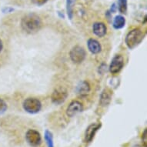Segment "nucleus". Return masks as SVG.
<instances>
[{
	"instance_id": "4",
	"label": "nucleus",
	"mask_w": 147,
	"mask_h": 147,
	"mask_svg": "<svg viewBox=\"0 0 147 147\" xmlns=\"http://www.w3.org/2000/svg\"><path fill=\"white\" fill-rule=\"evenodd\" d=\"M86 53L82 47L80 46H74L71 49L69 53V56L71 60L73 63L76 64H80L82 63L86 59Z\"/></svg>"
},
{
	"instance_id": "23",
	"label": "nucleus",
	"mask_w": 147,
	"mask_h": 147,
	"mask_svg": "<svg viewBox=\"0 0 147 147\" xmlns=\"http://www.w3.org/2000/svg\"><path fill=\"white\" fill-rule=\"evenodd\" d=\"M86 2H88V3H92V2H93V1H95V0H86Z\"/></svg>"
},
{
	"instance_id": "21",
	"label": "nucleus",
	"mask_w": 147,
	"mask_h": 147,
	"mask_svg": "<svg viewBox=\"0 0 147 147\" xmlns=\"http://www.w3.org/2000/svg\"><path fill=\"white\" fill-rule=\"evenodd\" d=\"M3 41L1 40V39H0V53L2 52V50H3Z\"/></svg>"
},
{
	"instance_id": "22",
	"label": "nucleus",
	"mask_w": 147,
	"mask_h": 147,
	"mask_svg": "<svg viewBox=\"0 0 147 147\" xmlns=\"http://www.w3.org/2000/svg\"><path fill=\"white\" fill-rule=\"evenodd\" d=\"M115 5H116L115 4H113V9H114V8H116V6H115ZM114 11H115V10H112V9H111V12H113Z\"/></svg>"
},
{
	"instance_id": "18",
	"label": "nucleus",
	"mask_w": 147,
	"mask_h": 147,
	"mask_svg": "<svg viewBox=\"0 0 147 147\" xmlns=\"http://www.w3.org/2000/svg\"><path fill=\"white\" fill-rule=\"evenodd\" d=\"M7 109V104L3 99L0 98V113H5Z\"/></svg>"
},
{
	"instance_id": "7",
	"label": "nucleus",
	"mask_w": 147,
	"mask_h": 147,
	"mask_svg": "<svg viewBox=\"0 0 147 147\" xmlns=\"http://www.w3.org/2000/svg\"><path fill=\"white\" fill-rule=\"evenodd\" d=\"M102 125L100 123H95L89 125L87 127L86 130L84 134V141L86 143H89L94 139L96 133L98 132L99 129L101 128Z\"/></svg>"
},
{
	"instance_id": "6",
	"label": "nucleus",
	"mask_w": 147,
	"mask_h": 147,
	"mask_svg": "<svg viewBox=\"0 0 147 147\" xmlns=\"http://www.w3.org/2000/svg\"><path fill=\"white\" fill-rule=\"evenodd\" d=\"M124 65V59L120 55H116L113 58L109 70L112 74H117L122 70Z\"/></svg>"
},
{
	"instance_id": "11",
	"label": "nucleus",
	"mask_w": 147,
	"mask_h": 147,
	"mask_svg": "<svg viewBox=\"0 0 147 147\" xmlns=\"http://www.w3.org/2000/svg\"><path fill=\"white\" fill-rule=\"evenodd\" d=\"M112 92L109 89H104L100 95V99H99V104L101 106H107L110 103L112 99Z\"/></svg>"
},
{
	"instance_id": "14",
	"label": "nucleus",
	"mask_w": 147,
	"mask_h": 147,
	"mask_svg": "<svg viewBox=\"0 0 147 147\" xmlns=\"http://www.w3.org/2000/svg\"><path fill=\"white\" fill-rule=\"evenodd\" d=\"M125 19L121 15L116 16L113 20V26L114 27V29H123V27L125 26Z\"/></svg>"
},
{
	"instance_id": "9",
	"label": "nucleus",
	"mask_w": 147,
	"mask_h": 147,
	"mask_svg": "<svg viewBox=\"0 0 147 147\" xmlns=\"http://www.w3.org/2000/svg\"><path fill=\"white\" fill-rule=\"evenodd\" d=\"M83 110V106L80 101L73 100L71 102L66 109V114L69 117H73Z\"/></svg>"
},
{
	"instance_id": "20",
	"label": "nucleus",
	"mask_w": 147,
	"mask_h": 147,
	"mask_svg": "<svg viewBox=\"0 0 147 147\" xmlns=\"http://www.w3.org/2000/svg\"><path fill=\"white\" fill-rule=\"evenodd\" d=\"M142 142H143V144H144L145 147H147V130L146 129H145L143 133H142Z\"/></svg>"
},
{
	"instance_id": "2",
	"label": "nucleus",
	"mask_w": 147,
	"mask_h": 147,
	"mask_svg": "<svg viewBox=\"0 0 147 147\" xmlns=\"http://www.w3.org/2000/svg\"><path fill=\"white\" fill-rule=\"evenodd\" d=\"M143 37H144V34L142 30L136 28L128 32L125 36V42L128 48L129 49H133L142 41Z\"/></svg>"
},
{
	"instance_id": "15",
	"label": "nucleus",
	"mask_w": 147,
	"mask_h": 147,
	"mask_svg": "<svg viewBox=\"0 0 147 147\" xmlns=\"http://www.w3.org/2000/svg\"><path fill=\"white\" fill-rule=\"evenodd\" d=\"M76 0H66V12L69 20L73 17V6L75 5Z\"/></svg>"
},
{
	"instance_id": "12",
	"label": "nucleus",
	"mask_w": 147,
	"mask_h": 147,
	"mask_svg": "<svg viewBox=\"0 0 147 147\" xmlns=\"http://www.w3.org/2000/svg\"><path fill=\"white\" fill-rule=\"evenodd\" d=\"M92 30L95 35L98 37H103L107 32L106 26L102 22H95L92 26Z\"/></svg>"
},
{
	"instance_id": "16",
	"label": "nucleus",
	"mask_w": 147,
	"mask_h": 147,
	"mask_svg": "<svg viewBox=\"0 0 147 147\" xmlns=\"http://www.w3.org/2000/svg\"><path fill=\"white\" fill-rule=\"evenodd\" d=\"M44 138H45V140H46L47 147H54L53 133H51L50 131L46 130L45 135H44Z\"/></svg>"
},
{
	"instance_id": "17",
	"label": "nucleus",
	"mask_w": 147,
	"mask_h": 147,
	"mask_svg": "<svg viewBox=\"0 0 147 147\" xmlns=\"http://www.w3.org/2000/svg\"><path fill=\"white\" fill-rule=\"evenodd\" d=\"M118 9L122 14L127 12V0H118Z\"/></svg>"
},
{
	"instance_id": "19",
	"label": "nucleus",
	"mask_w": 147,
	"mask_h": 147,
	"mask_svg": "<svg viewBox=\"0 0 147 147\" xmlns=\"http://www.w3.org/2000/svg\"><path fill=\"white\" fill-rule=\"evenodd\" d=\"M48 0H32V2L33 4L36 5H42L45 3H47Z\"/></svg>"
},
{
	"instance_id": "10",
	"label": "nucleus",
	"mask_w": 147,
	"mask_h": 147,
	"mask_svg": "<svg viewBox=\"0 0 147 147\" xmlns=\"http://www.w3.org/2000/svg\"><path fill=\"white\" fill-rule=\"evenodd\" d=\"M76 93H77L80 96L84 97L86 96L87 95L89 94L90 92V86H89V82L86 81H82L80 82L76 86Z\"/></svg>"
},
{
	"instance_id": "8",
	"label": "nucleus",
	"mask_w": 147,
	"mask_h": 147,
	"mask_svg": "<svg viewBox=\"0 0 147 147\" xmlns=\"http://www.w3.org/2000/svg\"><path fill=\"white\" fill-rule=\"evenodd\" d=\"M68 93L67 92L63 89H58L54 90L51 96L52 102L55 105H60L63 103L67 99Z\"/></svg>"
},
{
	"instance_id": "13",
	"label": "nucleus",
	"mask_w": 147,
	"mask_h": 147,
	"mask_svg": "<svg viewBox=\"0 0 147 147\" xmlns=\"http://www.w3.org/2000/svg\"><path fill=\"white\" fill-rule=\"evenodd\" d=\"M88 49L92 54H98L101 52L102 46L99 42L94 39H89L87 42Z\"/></svg>"
},
{
	"instance_id": "1",
	"label": "nucleus",
	"mask_w": 147,
	"mask_h": 147,
	"mask_svg": "<svg viewBox=\"0 0 147 147\" xmlns=\"http://www.w3.org/2000/svg\"><path fill=\"white\" fill-rule=\"evenodd\" d=\"M42 22L40 17L35 13H29L22 17L21 27L26 33L34 34L40 30Z\"/></svg>"
},
{
	"instance_id": "3",
	"label": "nucleus",
	"mask_w": 147,
	"mask_h": 147,
	"mask_svg": "<svg viewBox=\"0 0 147 147\" xmlns=\"http://www.w3.org/2000/svg\"><path fill=\"white\" fill-rule=\"evenodd\" d=\"M22 107L28 113L36 114L41 110L42 103L38 99L29 97L25 99L22 103Z\"/></svg>"
},
{
	"instance_id": "5",
	"label": "nucleus",
	"mask_w": 147,
	"mask_h": 147,
	"mask_svg": "<svg viewBox=\"0 0 147 147\" xmlns=\"http://www.w3.org/2000/svg\"><path fill=\"white\" fill-rule=\"evenodd\" d=\"M26 140L31 146L37 147L41 144L42 137L40 133L36 129H29L26 134Z\"/></svg>"
}]
</instances>
